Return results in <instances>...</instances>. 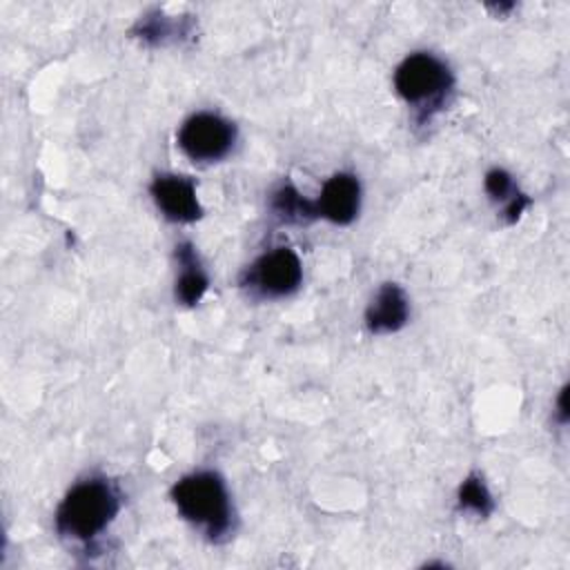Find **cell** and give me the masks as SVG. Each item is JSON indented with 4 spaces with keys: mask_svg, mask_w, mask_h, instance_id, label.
<instances>
[{
    "mask_svg": "<svg viewBox=\"0 0 570 570\" xmlns=\"http://www.w3.org/2000/svg\"><path fill=\"white\" fill-rule=\"evenodd\" d=\"M483 185H485V191L490 194L492 200L505 203V209H503L505 223H514L521 216V212L530 205V198L517 189L514 178L501 167L490 169L485 174Z\"/></svg>",
    "mask_w": 570,
    "mask_h": 570,
    "instance_id": "10",
    "label": "cell"
},
{
    "mask_svg": "<svg viewBox=\"0 0 570 570\" xmlns=\"http://www.w3.org/2000/svg\"><path fill=\"white\" fill-rule=\"evenodd\" d=\"M149 194L160 214L171 223H194L203 216L196 183L189 176L158 174L149 185Z\"/></svg>",
    "mask_w": 570,
    "mask_h": 570,
    "instance_id": "6",
    "label": "cell"
},
{
    "mask_svg": "<svg viewBox=\"0 0 570 570\" xmlns=\"http://www.w3.org/2000/svg\"><path fill=\"white\" fill-rule=\"evenodd\" d=\"M176 261L180 265V274L176 278V301L183 303V305H196L203 294L207 292L209 287V278L207 274L203 272L200 267V261H198V254L194 249L191 243L183 240L176 245Z\"/></svg>",
    "mask_w": 570,
    "mask_h": 570,
    "instance_id": "9",
    "label": "cell"
},
{
    "mask_svg": "<svg viewBox=\"0 0 570 570\" xmlns=\"http://www.w3.org/2000/svg\"><path fill=\"white\" fill-rule=\"evenodd\" d=\"M566 399H568V385H563L559 396H557V421L559 423H568V403H566Z\"/></svg>",
    "mask_w": 570,
    "mask_h": 570,
    "instance_id": "14",
    "label": "cell"
},
{
    "mask_svg": "<svg viewBox=\"0 0 570 570\" xmlns=\"http://www.w3.org/2000/svg\"><path fill=\"white\" fill-rule=\"evenodd\" d=\"M303 283V263L292 247H276L258 256L243 274L240 285L258 298H283Z\"/></svg>",
    "mask_w": 570,
    "mask_h": 570,
    "instance_id": "4",
    "label": "cell"
},
{
    "mask_svg": "<svg viewBox=\"0 0 570 570\" xmlns=\"http://www.w3.org/2000/svg\"><path fill=\"white\" fill-rule=\"evenodd\" d=\"M269 207H272L274 216L281 218L283 223H309V220L318 218L314 200H307L305 196H301L298 189L289 183L281 185L272 194Z\"/></svg>",
    "mask_w": 570,
    "mask_h": 570,
    "instance_id": "12",
    "label": "cell"
},
{
    "mask_svg": "<svg viewBox=\"0 0 570 570\" xmlns=\"http://www.w3.org/2000/svg\"><path fill=\"white\" fill-rule=\"evenodd\" d=\"M454 78L450 67L434 53L414 51L394 71L396 94L412 107L421 109V120L441 109L452 91Z\"/></svg>",
    "mask_w": 570,
    "mask_h": 570,
    "instance_id": "3",
    "label": "cell"
},
{
    "mask_svg": "<svg viewBox=\"0 0 570 570\" xmlns=\"http://www.w3.org/2000/svg\"><path fill=\"white\" fill-rule=\"evenodd\" d=\"M316 216L334 225H350L358 216L361 183L350 171H338L323 183L318 198L314 200Z\"/></svg>",
    "mask_w": 570,
    "mask_h": 570,
    "instance_id": "7",
    "label": "cell"
},
{
    "mask_svg": "<svg viewBox=\"0 0 570 570\" xmlns=\"http://www.w3.org/2000/svg\"><path fill=\"white\" fill-rule=\"evenodd\" d=\"M456 505H459V510L472 512V514H476L481 519L492 514L494 499H492V494H490V490H488V485H485L481 474L472 472V474H468L461 481L459 492H456Z\"/></svg>",
    "mask_w": 570,
    "mask_h": 570,
    "instance_id": "13",
    "label": "cell"
},
{
    "mask_svg": "<svg viewBox=\"0 0 570 570\" xmlns=\"http://www.w3.org/2000/svg\"><path fill=\"white\" fill-rule=\"evenodd\" d=\"M131 33L147 45H165L174 38L189 36V24L180 18L165 16L163 11H149L136 20Z\"/></svg>",
    "mask_w": 570,
    "mask_h": 570,
    "instance_id": "11",
    "label": "cell"
},
{
    "mask_svg": "<svg viewBox=\"0 0 570 570\" xmlns=\"http://www.w3.org/2000/svg\"><path fill=\"white\" fill-rule=\"evenodd\" d=\"M410 318V301L401 285L383 283L365 309V325L374 334L399 332Z\"/></svg>",
    "mask_w": 570,
    "mask_h": 570,
    "instance_id": "8",
    "label": "cell"
},
{
    "mask_svg": "<svg viewBox=\"0 0 570 570\" xmlns=\"http://www.w3.org/2000/svg\"><path fill=\"white\" fill-rule=\"evenodd\" d=\"M178 514L200 528L212 541H223L234 530V508L220 474L203 470L178 479L171 488Z\"/></svg>",
    "mask_w": 570,
    "mask_h": 570,
    "instance_id": "1",
    "label": "cell"
},
{
    "mask_svg": "<svg viewBox=\"0 0 570 570\" xmlns=\"http://www.w3.org/2000/svg\"><path fill=\"white\" fill-rule=\"evenodd\" d=\"M236 142V127L214 111L191 114L178 129V147L194 163H216Z\"/></svg>",
    "mask_w": 570,
    "mask_h": 570,
    "instance_id": "5",
    "label": "cell"
},
{
    "mask_svg": "<svg viewBox=\"0 0 570 570\" xmlns=\"http://www.w3.org/2000/svg\"><path fill=\"white\" fill-rule=\"evenodd\" d=\"M118 510L120 494L111 481L102 476L78 481L56 508V532L71 541H91L107 530Z\"/></svg>",
    "mask_w": 570,
    "mask_h": 570,
    "instance_id": "2",
    "label": "cell"
}]
</instances>
